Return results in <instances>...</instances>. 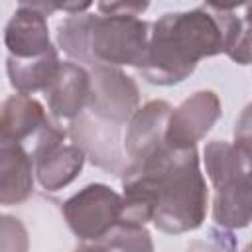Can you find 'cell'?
Segmentation results:
<instances>
[{
  "label": "cell",
  "instance_id": "14",
  "mask_svg": "<svg viewBox=\"0 0 252 252\" xmlns=\"http://www.w3.org/2000/svg\"><path fill=\"white\" fill-rule=\"evenodd\" d=\"M94 244L106 252H154V242L144 224L120 220Z\"/></svg>",
  "mask_w": 252,
  "mask_h": 252
},
{
  "label": "cell",
  "instance_id": "10",
  "mask_svg": "<svg viewBox=\"0 0 252 252\" xmlns=\"http://www.w3.org/2000/svg\"><path fill=\"white\" fill-rule=\"evenodd\" d=\"M171 110L165 100H150L130 116L124 136V152L130 163H140L165 146V126Z\"/></svg>",
  "mask_w": 252,
  "mask_h": 252
},
{
  "label": "cell",
  "instance_id": "5",
  "mask_svg": "<svg viewBox=\"0 0 252 252\" xmlns=\"http://www.w3.org/2000/svg\"><path fill=\"white\" fill-rule=\"evenodd\" d=\"M8 49L6 71L12 85L32 87L41 83L57 65L59 55L49 39L47 18L33 4H20L4 30Z\"/></svg>",
  "mask_w": 252,
  "mask_h": 252
},
{
  "label": "cell",
  "instance_id": "7",
  "mask_svg": "<svg viewBox=\"0 0 252 252\" xmlns=\"http://www.w3.org/2000/svg\"><path fill=\"white\" fill-rule=\"evenodd\" d=\"M67 132L51 120L32 142L33 173L47 191H59L77 179L85 165V152L77 144H65Z\"/></svg>",
  "mask_w": 252,
  "mask_h": 252
},
{
  "label": "cell",
  "instance_id": "8",
  "mask_svg": "<svg viewBox=\"0 0 252 252\" xmlns=\"http://www.w3.org/2000/svg\"><path fill=\"white\" fill-rule=\"evenodd\" d=\"M91 93L87 108L91 116L110 124L112 128L122 126L138 110L140 91L132 77L120 67L96 65L89 73Z\"/></svg>",
  "mask_w": 252,
  "mask_h": 252
},
{
  "label": "cell",
  "instance_id": "1",
  "mask_svg": "<svg viewBox=\"0 0 252 252\" xmlns=\"http://www.w3.org/2000/svg\"><path fill=\"white\" fill-rule=\"evenodd\" d=\"M122 220L154 226L167 234L195 230L207 217L209 189L197 148L167 144L122 171Z\"/></svg>",
  "mask_w": 252,
  "mask_h": 252
},
{
  "label": "cell",
  "instance_id": "3",
  "mask_svg": "<svg viewBox=\"0 0 252 252\" xmlns=\"http://www.w3.org/2000/svg\"><path fill=\"white\" fill-rule=\"evenodd\" d=\"M150 24L132 14H69L59 24V47L91 67H142Z\"/></svg>",
  "mask_w": 252,
  "mask_h": 252
},
{
  "label": "cell",
  "instance_id": "17",
  "mask_svg": "<svg viewBox=\"0 0 252 252\" xmlns=\"http://www.w3.org/2000/svg\"><path fill=\"white\" fill-rule=\"evenodd\" d=\"M77 252H106V250H104L102 246H98V244H94V242H93V244H89V246H83V248H79Z\"/></svg>",
  "mask_w": 252,
  "mask_h": 252
},
{
  "label": "cell",
  "instance_id": "4",
  "mask_svg": "<svg viewBox=\"0 0 252 252\" xmlns=\"http://www.w3.org/2000/svg\"><path fill=\"white\" fill-rule=\"evenodd\" d=\"M244 124L234 132V144L213 140L203 150L205 169L215 187L213 220L224 228H244L250 222L252 183H250V128L248 108L242 114Z\"/></svg>",
  "mask_w": 252,
  "mask_h": 252
},
{
  "label": "cell",
  "instance_id": "13",
  "mask_svg": "<svg viewBox=\"0 0 252 252\" xmlns=\"http://www.w3.org/2000/svg\"><path fill=\"white\" fill-rule=\"evenodd\" d=\"M33 193V161L22 144L0 140V205H20Z\"/></svg>",
  "mask_w": 252,
  "mask_h": 252
},
{
  "label": "cell",
  "instance_id": "6",
  "mask_svg": "<svg viewBox=\"0 0 252 252\" xmlns=\"http://www.w3.org/2000/svg\"><path fill=\"white\" fill-rule=\"evenodd\" d=\"M61 211L79 240L96 242L122 220V197L104 183H91L69 197Z\"/></svg>",
  "mask_w": 252,
  "mask_h": 252
},
{
  "label": "cell",
  "instance_id": "15",
  "mask_svg": "<svg viewBox=\"0 0 252 252\" xmlns=\"http://www.w3.org/2000/svg\"><path fill=\"white\" fill-rule=\"evenodd\" d=\"M0 252H30L28 230L12 215H0Z\"/></svg>",
  "mask_w": 252,
  "mask_h": 252
},
{
  "label": "cell",
  "instance_id": "12",
  "mask_svg": "<svg viewBox=\"0 0 252 252\" xmlns=\"http://www.w3.org/2000/svg\"><path fill=\"white\" fill-rule=\"evenodd\" d=\"M49 122L45 108L30 94H12L0 104V140L26 144ZM26 148V146H24Z\"/></svg>",
  "mask_w": 252,
  "mask_h": 252
},
{
  "label": "cell",
  "instance_id": "11",
  "mask_svg": "<svg viewBox=\"0 0 252 252\" xmlns=\"http://www.w3.org/2000/svg\"><path fill=\"white\" fill-rule=\"evenodd\" d=\"M91 93V77L83 65L63 61L49 87L45 89L49 110L55 118L75 120L83 114Z\"/></svg>",
  "mask_w": 252,
  "mask_h": 252
},
{
  "label": "cell",
  "instance_id": "2",
  "mask_svg": "<svg viewBox=\"0 0 252 252\" xmlns=\"http://www.w3.org/2000/svg\"><path fill=\"white\" fill-rule=\"evenodd\" d=\"M226 53L240 65L250 63L248 18L234 8L203 4L187 12H167L152 24L140 75L159 87L185 81L205 57Z\"/></svg>",
  "mask_w": 252,
  "mask_h": 252
},
{
  "label": "cell",
  "instance_id": "16",
  "mask_svg": "<svg viewBox=\"0 0 252 252\" xmlns=\"http://www.w3.org/2000/svg\"><path fill=\"white\" fill-rule=\"evenodd\" d=\"M100 14H132V16H140L146 8L148 2H98L96 4Z\"/></svg>",
  "mask_w": 252,
  "mask_h": 252
},
{
  "label": "cell",
  "instance_id": "9",
  "mask_svg": "<svg viewBox=\"0 0 252 252\" xmlns=\"http://www.w3.org/2000/svg\"><path fill=\"white\" fill-rule=\"evenodd\" d=\"M222 104L213 91H197L171 110L165 126V144L173 150L195 148L220 118Z\"/></svg>",
  "mask_w": 252,
  "mask_h": 252
}]
</instances>
